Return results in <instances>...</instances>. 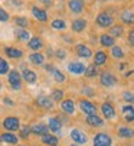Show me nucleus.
Returning a JSON list of instances; mask_svg holds the SVG:
<instances>
[{"instance_id": "412c9836", "label": "nucleus", "mask_w": 134, "mask_h": 146, "mask_svg": "<svg viewBox=\"0 0 134 146\" xmlns=\"http://www.w3.org/2000/svg\"><path fill=\"white\" fill-rule=\"evenodd\" d=\"M63 121L59 116H51L48 119V127H49V132L56 135L58 137L62 136V130H63Z\"/></svg>"}, {"instance_id": "c756f323", "label": "nucleus", "mask_w": 134, "mask_h": 146, "mask_svg": "<svg viewBox=\"0 0 134 146\" xmlns=\"http://www.w3.org/2000/svg\"><path fill=\"white\" fill-rule=\"evenodd\" d=\"M15 38H16V40L17 42H20V44H28L29 40H30V32L28 31V29H20V28H16L15 29Z\"/></svg>"}, {"instance_id": "f03ea898", "label": "nucleus", "mask_w": 134, "mask_h": 146, "mask_svg": "<svg viewBox=\"0 0 134 146\" xmlns=\"http://www.w3.org/2000/svg\"><path fill=\"white\" fill-rule=\"evenodd\" d=\"M116 23H117V16L111 9L100 10L95 15V17H94V25L98 29H107L108 31L110 28H113Z\"/></svg>"}, {"instance_id": "c03bdc74", "label": "nucleus", "mask_w": 134, "mask_h": 146, "mask_svg": "<svg viewBox=\"0 0 134 146\" xmlns=\"http://www.w3.org/2000/svg\"><path fill=\"white\" fill-rule=\"evenodd\" d=\"M10 20V15H9V12L6 10V9H3L2 6H0V22H9Z\"/></svg>"}, {"instance_id": "f3484780", "label": "nucleus", "mask_w": 134, "mask_h": 146, "mask_svg": "<svg viewBox=\"0 0 134 146\" xmlns=\"http://www.w3.org/2000/svg\"><path fill=\"white\" fill-rule=\"evenodd\" d=\"M2 127L5 129V132H19L20 127H22V123H20V119L17 116H7L2 120Z\"/></svg>"}, {"instance_id": "2eb2a0df", "label": "nucleus", "mask_w": 134, "mask_h": 146, "mask_svg": "<svg viewBox=\"0 0 134 146\" xmlns=\"http://www.w3.org/2000/svg\"><path fill=\"white\" fill-rule=\"evenodd\" d=\"M88 26H89V22L86 17H74L71 20L69 29H71L72 35H81L88 29Z\"/></svg>"}, {"instance_id": "ea45409f", "label": "nucleus", "mask_w": 134, "mask_h": 146, "mask_svg": "<svg viewBox=\"0 0 134 146\" xmlns=\"http://www.w3.org/2000/svg\"><path fill=\"white\" fill-rule=\"evenodd\" d=\"M53 58L58 61H65L68 58V49L66 48H56L53 51Z\"/></svg>"}, {"instance_id": "9d476101", "label": "nucleus", "mask_w": 134, "mask_h": 146, "mask_svg": "<svg viewBox=\"0 0 134 146\" xmlns=\"http://www.w3.org/2000/svg\"><path fill=\"white\" fill-rule=\"evenodd\" d=\"M59 110H61V113L62 114H65V116H68V117H74L75 114H77V101H75V98H72V97H65L59 104Z\"/></svg>"}, {"instance_id": "39448f33", "label": "nucleus", "mask_w": 134, "mask_h": 146, "mask_svg": "<svg viewBox=\"0 0 134 146\" xmlns=\"http://www.w3.org/2000/svg\"><path fill=\"white\" fill-rule=\"evenodd\" d=\"M91 146H114V136L108 130H97L91 135Z\"/></svg>"}, {"instance_id": "a211bd4d", "label": "nucleus", "mask_w": 134, "mask_h": 146, "mask_svg": "<svg viewBox=\"0 0 134 146\" xmlns=\"http://www.w3.org/2000/svg\"><path fill=\"white\" fill-rule=\"evenodd\" d=\"M66 70L71 75H75V77H79V75H84L85 74V70H86V64L79 59H71L68 64H66Z\"/></svg>"}, {"instance_id": "c9c22d12", "label": "nucleus", "mask_w": 134, "mask_h": 146, "mask_svg": "<svg viewBox=\"0 0 134 146\" xmlns=\"http://www.w3.org/2000/svg\"><path fill=\"white\" fill-rule=\"evenodd\" d=\"M100 68H97L95 65L92 64H88L86 65V70H85V74H84V78L85 80H94V78H98L100 77Z\"/></svg>"}, {"instance_id": "864d4df0", "label": "nucleus", "mask_w": 134, "mask_h": 146, "mask_svg": "<svg viewBox=\"0 0 134 146\" xmlns=\"http://www.w3.org/2000/svg\"><path fill=\"white\" fill-rule=\"evenodd\" d=\"M59 146H61V145H59Z\"/></svg>"}, {"instance_id": "7ed1b4c3", "label": "nucleus", "mask_w": 134, "mask_h": 146, "mask_svg": "<svg viewBox=\"0 0 134 146\" xmlns=\"http://www.w3.org/2000/svg\"><path fill=\"white\" fill-rule=\"evenodd\" d=\"M98 81H100V86L104 88V90H113L118 86V75L114 70H111L110 67L107 68H102L100 71V77H98Z\"/></svg>"}, {"instance_id": "ddd939ff", "label": "nucleus", "mask_w": 134, "mask_h": 146, "mask_svg": "<svg viewBox=\"0 0 134 146\" xmlns=\"http://www.w3.org/2000/svg\"><path fill=\"white\" fill-rule=\"evenodd\" d=\"M118 113H120V119L123 120V123L134 124V106L121 103L118 107Z\"/></svg>"}, {"instance_id": "e433bc0d", "label": "nucleus", "mask_w": 134, "mask_h": 146, "mask_svg": "<svg viewBox=\"0 0 134 146\" xmlns=\"http://www.w3.org/2000/svg\"><path fill=\"white\" fill-rule=\"evenodd\" d=\"M51 75H52V78H53V81L56 82V84H65V82L68 81V77H66L65 72L61 71L59 68H55Z\"/></svg>"}, {"instance_id": "a19ab883", "label": "nucleus", "mask_w": 134, "mask_h": 146, "mask_svg": "<svg viewBox=\"0 0 134 146\" xmlns=\"http://www.w3.org/2000/svg\"><path fill=\"white\" fill-rule=\"evenodd\" d=\"M9 72H10V64L3 56H0V75H7Z\"/></svg>"}, {"instance_id": "dca6fc26", "label": "nucleus", "mask_w": 134, "mask_h": 146, "mask_svg": "<svg viewBox=\"0 0 134 146\" xmlns=\"http://www.w3.org/2000/svg\"><path fill=\"white\" fill-rule=\"evenodd\" d=\"M30 13H32V17L39 23H48L49 22V13L45 7H40L35 3L30 5Z\"/></svg>"}, {"instance_id": "423d86ee", "label": "nucleus", "mask_w": 134, "mask_h": 146, "mask_svg": "<svg viewBox=\"0 0 134 146\" xmlns=\"http://www.w3.org/2000/svg\"><path fill=\"white\" fill-rule=\"evenodd\" d=\"M77 106H78V110L84 116H95V114H100V106H97V104L91 98L78 97L77 98Z\"/></svg>"}, {"instance_id": "72a5a7b5", "label": "nucleus", "mask_w": 134, "mask_h": 146, "mask_svg": "<svg viewBox=\"0 0 134 146\" xmlns=\"http://www.w3.org/2000/svg\"><path fill=\"white\" fill-rule=\"evenodd\" d=\"M12 22L16 28H20V29H28L30 26V20L26 16H13Z\"/></svg>"}, {"instance_id": "cd10ccee", "label": "nucleus", "mask_w": 134, "mask_h": 146, "mask_svg": "<svg viewBox=\"0 0 134 146\" xmlns=\"http://www.w3.org/2000/svg\"><path fill=\"white\" fill-rule=\"evenodd\" d=\"M3 52H5V55L9 59H22V58L25 56L23 49L17 48V46H5L3 48Z\"/></svg>"}, {"instance_id": "20e7f679", "label": "nucleus", "mask_w": 134, "mask_h": 146, "mask_svg": "<svg viewBox=\"0 0 134 146\" xmlns=\"http://www.w3.org/2000/svg\"><path fill=\"white\" fill-rule=\"evenodd\" d=\"M114 136L121 142H133L134 140V127L131 124H125L123 121L114 124Z\"/></svg>"}, {"instance_id": "f257e3e1", "label": "nucleus", "mask_w": 134, "mask_h": 146, "mask_svg": "<svg viewBox=\"0 0 134 146\" xmlns=\"http://www.w3.org/2000/svg\"><path fill=\"white\" fill-rule=\"evenodd\" d=\"M100 114H101V117H102L107 123H113V124L120 123L118 107H117L111 100H104V101L100 104Z\"/></svg>"}, {"instance_id": "a878e982", "label": "nucleus", "mask_w": 134, "mask_h": 146, "mask_svg": "<svg viewBox=\"0 0 134 146\" xmlns=\"http://www.w3.org/2000/svg\"><path fill=\"white\" fill-rule=\"evenodd\" d=\"M108 56L111 59H114V61H121V59H124L127 56V51H125V48L123 45L117 44L116 46H113L108 51Z\"/></svg>"}, {"instance_id": "603ef678", "label": "nucleus", "mask_w": 134, "mask_h": 146, "mask_svg": "<svg viewBox=\"0 0 134 146\" xmlns=\"http://www.w3.org/2000/svg\"><path fill=\"white\" fill-rule=\"evenodd\" d=\"M0 133H2V132H0Z\"/></svg>"}, {"instance_id": "6ab92c4d", "label": "nucleus", "mask_w": 134, "mask_h": 146, "mask_svg": "<svg viewBox=\"0 0 134 146\" xmlns=\"http://www.w3.org/2000/svg\"><path fill=\"white\" fill-rule=\"evenodd\" d=\"M108 54H107V51L105 49H97V51H94V56H92V62L91 64L92 65H95L97 68H100V70H102V68H107V64H108Z\"/></svg>"}, {"instance_id": "6e6552de", "label": "nucleus", "mask_w": 134, "mask_h": 146, "mask_svg": "<svg viewBox=\"0 0 134 146\" xmlns=\"http://www.w3.org/2000/svg\"><path fill=\"white\" fill-rule=\"evenodd\" d=\"M72 51H74V55L77 58H79V59H84V61H89V59H91L92 61L94 51H92V48L89 46L88 44H82V42L75 44L72 46Z\"/></svg>"}, {"instance_id": "2f4dec72", "label": "nucleus", "mask_w": 134, "mask_h": 146, "mask_svg": "<svg viewBox=\"0 0 134 146\" xmlns=\"http://www.w3.org/2000/svg\"><path fill=\"white\" fill-rule=\"evenodd\" d=\"M40 143L43 146H59V137L53 133H46V135H43L42 137H39Z\"/></svg>"}, {"instance_id": "4be33fe9", "label": "nucleus", "mask_w": 134, "mask_h": 146, "mask_svg": "<svg viewBox=\"0 0 134 146\" xmlns=\"http://www.w3.org/2000/svg\"><path fill=\"white\" fill-rule=\"evenodd\" d=\"M49 28H51V31H53V32L63 33V32L68 31L69 23H68V20L63 19V17H53L51 22H49Z\"/></svg>"}, {"instance_id": "de8ad7c7", "label": "nucleus", "mask_w": 134, "mask_h": 146, "mask_svg": "<svg viewBox=\"0 0 134 146\" xmlns=\"http://www.w3.org/2000/svg\"><path fill=\"white\" fill-rule=\"evenodd\" d=\"M10 5H15V7H20L22 5H23V2H16V0H12Z\"/></svg>"}, {"instance_id": "8fccbe9b", "label": "nucleus", "mask_w": 134, "mask_h": 146, "mask_svg": "<svg viewBox=\"0 0 134 146\" xmlns=\"http://www.w3.org/2000/svg\"><path fill=\"white\" fill-rule=\"evenodd\" d=\"M2 87H3V82H2V80H0V90H2Z\"/></svg>"}, {"instance_id": "f704fd0d", "label": "nucleus", "mask_w": 134, "mask_h": 146, "mask_svg": "<svg viewBox=\"0 0 134 146\" xmlns=\"http://www.w3.org/2000/svg\"><path fill=\"white\" fill-rule=\"evenodd\" d=\"M120 101L124 103V104H131V106H134V91L133 90H123L120 94Z\"/></svg>"}, {"instance_id": "bb28decb", "label": "nucleus", "mask_w": 134, "mask_h": 146, "mask_svg": "<svg viewBox=\"0 0 134 146\" xmlns=\"http://www.w3.org/2000/svg\"><path fill=\"white\" fill-rule=\"evenodd\" d=\"M20 74H22V78H23V82H26V84H36L38 82V72L28 67L22 68Z\"/></svg>"}, {"instance_id": "5701e85b", "label": "nucleus", "mask_w": 134, "mask_h": 146, "mask_svg": "<svg viewBox=\"0 0 134 146\" xmlns=\"http://www.w3.org/2000/svg\"><path fill=\"white\" fill-rule=\"evenodd\" d=\"M98 44H100L101 49H111L113 46L117 45V39H114L108 32H102L98 36Z\"/></svg>"}, {"instance_id": "7c9ffc66", "label": "nucleus", "mask_w": 134, "mask_h": 146, "mask_svg": "<svg viewBox=\"0 0 134 146\" xmlns=\"http://www.w3.org/2000/svg\"><path fill=\"white\" fill-rule=\"evenodd\" d=\"M46 133H51L49 132V127H48V123H43V121H39L36 124L32 126V135L33 136H38V137H42L43 135Z\"/></svg>"}, {"instance_id": "a18cd8bd", "label": "nucleus", "mask_w": 134, "mask_h": 146, "mask_svg": "<svg viewBox=\"0 0 134 146\" xmlns=\"http://www.w3.org/2000/svg\"><path fill=\"white\" fill-rule=\"evenodd\" d=\"M40 5H45V7H53V2H51V0H42V2H40Z\"/></svg>"}, {"instance_id": "9b49d317", "label": "nucleus", "mask_w": 134, "mask_h": 146, "mask_svg": "<svg viewBox=\"0 0 134 146\" xmlns=\"http://www.w3.org/2000/svg\"><path fill=\"white\" fill-rule=\"evenodd\" d=\"M7 82H9V86L12 90L15 91H20V90H23V78H22V74L19 70L13 68L10 70V72L7 74Z\"/></svg>"}, {"instance_id": "aec40b11", "label": "nucleus", "mask_w": 134, "mask_h": 146, "mask_svg": "<svg viewBox=\"0 0 134 146\" xmlns=\"http://www.w3.org/2000/svg\"><path fill=\"white\" fill-rule=\"evenodd\" d=\"M35 104L42 109V110H46V111H51V110H55V101L51 98V96H46V94H39L36 98H35Z\"/></svg>"}, {"instance_id": "37998d69", "label": "nucleus", "mask_w": 134, "mask_h": 146, "mask_svg": "<svg viewBox=\"0 0 134 146\" xmlns=\"http://www.w3.org/2000/svg\"><path fill=\"white\" fill-rule=\"evenodd\" d=\"M125 40H127V44L134 48V28H130L127 31V35H125Z\"/></svg>"}, {"instance_id": "473e14b6", "label": "nucleus", "mask_w": 134, "mask_h": 146, "mask_svg": "<svg viewBox=\"0 0 134 146\" xmlns=\"http://www.w3.org/2000/svg\"><path fill=\"white\" fill-rule=\"evenodd\" d=\"M19 136L12 132H2L0 133V142L6 145H19Z\"/></svg>"}, {"instance_id": "49530a36", "label": "nucleus", "mask_w": 134, "mask_h": 146, "mask_svg": "<svg viewBox=\"0 0 134 146\" xmlns=\"http://www.w3.org/2000/svg\"><path fill=\"white\" fill-rule=\"evenodd\" d=\"M3 103L6 104V106H10V107H13V106H15V101H12L9 97H5V98H3Z\"/></svg>"}, {"instance_id": "4468645a", "label": "nucleus", "mask_w": 134, "mask_h": 146, "mask_svg": "<svg viewBox=\"0 0 134 146\" xmlns=\"http://www.w3.org/2000/svg\"><path fill=\"white\" fill-rule=\"evenodd\" d=\"M117 19L120 20V23L124 26L134 28V7H124L118 12Z\"/></svg>"}, {"instance_id": "58836bf2", "label": "nucleus", "mask_w": 134, "mask_h": 146, "mask_svg": "<svg viewBox=\"0 0 134 146\" xmlns=\"http://www.w3.org/2000/svg\"><path fill=\"white\" fill-rule=\"evenodd\" d=\"M30 136H32V126H29V124H25V126L20 127V130H19V139L28 140Z\"/></svg>"}, {"instance_id": "c85d7f7f", "label": "nucleus", "mask_w": 134, "mask_h": 146, "mask_svg": "<svg viewBox=\"0 0 134 146\" xmlns=\"http://www.w3.org/2000/svg\"><path fill=\"white\" fill-rule=\"evenodd\" d=\"M107 32H108L111 36H113L114 39H121V38H125V35H127L125 26H124V25H121L120 22H117L113 28H110Z\"/></svg>"}, {"instance_id": "3c124183", "label": "nucleus", "mask_w": 134, "mask_h": 146, "mask_svg": "<svg viewBox=\"0 0 134 146\" xmlns=\"http://www.w3.org/2000/svg\"><path fill=\"white\" fill-rule=\"evenodd\" d=\"M17 146H28V145H17Z\"/></svg>"}, {"instance_id": "79ce46f5", "label": "nucleus", "mask_w": 134, "mask_h": 146, "mask_svg": "<svg viewBox=\"0 0 134 146\" xmlns=\"http://www.w3.org/2000/svg\"><path fill=\"white\" fill-rule=\"evenodd\" d=\"M81 91H82V96H81V97H85V98H92V97H95V94H97L91 86H82Z\"/></svg>"}, {"instance_id": "09e8293b", "label": "nucleus", "mask_w": 134, "mask_h": 146, "mask_svg": "<svg viewBox=\"0 0 134 146\" xmlns=\"http://www.w3.org/2000/svg\"><path fill=\"white\" fill-rule=\"evenodd\" d=\"M68 146H79V145H75V143H72V142H71V143H69Z\"/></svg>"}, {"instance_id": "1a4fd4ad", "label": "nucleus", "mask_w": 134, "mask_h": 146, "mask_svg": "<svg viewBox=\"0 0 134 146\" xmlns=\"http://www.w3.org/2000/svg\"><path fill=\"white\" fill-rule=\"evenodd\" d=\"M66 9L68 13L74 17H82V15L86 10V2L82 0H68L66 2Z\"/></svg>"}, {"instance_id": "b1692460", "label": "nucleus", "mask_w": 134, "mask_h": 146, "mask_svg": "<svg viewBox=\"0 0 134 146\" xmlns=\"http://www.w3.org/2000/svg\"><path fill=\"white\" fill-rule=\"evenodd\" d=\"M28 61L33 67H45L46 65V55L42 52H30L28 55Z\"/></svg>"}, {"instance_id": "f8f14e48", "label": "nucleus", "mask_w": 134, "mask_h": 146, "mask_svg": "<svg viewBox=\"0 0 134 146\" xmlns=\"http://www.w3.org/2000/svg\"><path fill=\"white\" fill-rule=\"evenodd\" d=\"M84 123L85 126H88L89 129L97 130H104V127L107 126V121L101 117V114H95V116H84Z\"/></svg>"}, {"instance_id": "393cba45", "label": "nucleus", "mask_w": 134, "mask_h": 146, "mask_svg": "<svg viewBox=\"0 0 134 146\" xmlns=\"http://www.w3.org/2000/svg\"><path fill=\"white\" fill-rule=\"evenodd\" d=\"M26 46H28V49L29 51H32V52H40L43 48H45V40H43V38L42 36H32L30 38V40L26 44Z\"/></svg>"}, {"instance_id": "0eeeda50", "label": "nucleus", "mask_w": 134, "mask_h": 146, "mask_svg": "<svg viewBox=\"0 0 134 146\" xmlns=\"http://www.w3.org/2000/svg\"><path fill=\"white\" fill-rule=\"evenodd\" d=\"M69 139L72 143L79 145V146H88L91 143V136L81 127H72L69 130Z\"/></svg>"}, {"instance_id": "4c0bfd02", "label": "nucleus", "mask_w": 134, "mask_h": 146, "mask_svg": "<svg viewBox=\"0 0 134 146\" xmlns=\"http://www.w3.org/2000/svg\"><path fill=\"white\" fill-rule=\"evenodd\" d=\"M49 96H51V98H52L55 103H58V104H59V103L65 98V91H63L62 88H53V90L51 91V94H49Z\"/></svg>"}]
</instances>
